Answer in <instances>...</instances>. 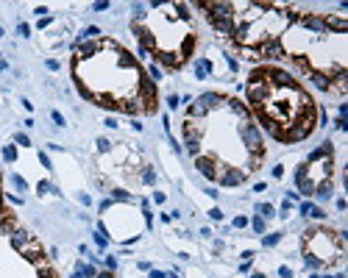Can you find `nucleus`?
<instances>
[{"mask_svg": "<svg viewBox=\"0 0 348 278\" xmlns=\"http://www.w3.org/2000/svg\"><path fill=\"white\" fill-rule=\"evenodd\" d=\"M53 123H56V125H64V120H62V114H59V111H53Z\"/></svg>", "mask_w": 348, "mask_h": 278, "instance_id": "obj_12", "label": "nucleus"}, {"mask_svg": "<svg viewBox=\"0 0 348 278\" xmlns=\"http://www.w3.org/2000/svg\"><path fill=\"white\" fill-rule=\"evenodd\" d=\"M31 242H34V236H31L28 231H22V228H14V231H11V245H14L17 250H25Z\"/></svg>", "mask_w": 348, "mask_h": 278, "instance_id": "obj_3", "label": "nucleus"}, {"mask_svg": "<svg viewBox=\"0 0 348 278\" xmlns=\"http://www.w3.org/2000/svg\"><path fill=\"white\" fill-rule=\"evenodd\" d=\"M254 231H256V234H262V231H265V220H262V217H256V220H254Z\"/></svg>", "mask_w": 348, "mask_h": 278, "instance_id": "obj_7", "label": "nucleus"}, {"mask_svg": "<svg viewBox=\"0 0 348 278\" xmlns=\"http://www.w3.org/2000/svg\"><path fill=\"white\" fill-rule=\"evenodd\" d=\"M323 25H326V28H332L334 34H346L348 22L343 20V17H332V14H326V17H323Z\"/></svg>", "mask_w": 348, "mask_h": 278, "instance_id": "obj_4", "label": "nucleus"}, {"mask_svg": "<svg viewBox=\"0 0 348 278\" xmlns=\"http://www.w3.org/2000/svg\"><path fill=\"white\" fill-rule=\"evenodd\" d=\"M100 34V28H86L84 34H81V39H92V36H98Z\"/></svg>", "mask_w": 348, "mask_h": 278, "instance_id": "obj_6", "label": "nucleus"}, {"mask_svg": "<svg viewBox=\"0 0 348 278\" xmlns=\"http://www.w3.org/2000/svg\"><path fill=\"white\" fill-rule=\"evenodd\" d=\"M114 198H117V201H128V192H123V189H114Z\"/></svg>", "mask_w": 348, "mask_h": 278, "instance_id": "obj_9", "label": "nucleus"}, {"mask_svg": "<svg viewBox=\"0 0 348 278\" xmlns=\"http://www.w3.org/2000/svg\"><path fill=\"white\" fill-rule=\"evenodd\" d=\"M217 181H220L223 187H240L242 181H245V173L237 170V167H223L220 173H217Z\"/></svg>", "mask_w": 348, "mask_h": 278, "instance_id": "obj_1", "label": "nucleus"}, {"mask_svg": "<svg viewBox=\"0 0 348 278\" xmlns=\"http://www.w3.org/2000/svg\"><path fill=\"white\" fill-rule=\"evenodd\" d=\"M3 156H6L8 161H11V159H14V147H6V150H3Z\"/></svg>", "mask_w": 348, "mask_h": 278, "instance_id": "obj_10", "label": "nucleus"}, {"mask_svg": "<svg viewBox=\"0 0 348 278\" xmlns=\"http://www.w3.org/2000/svg\"><path fill=\"white\" fill-rule=\"evenodd\" d=\"M195 164H198V170H201V175H206V178H212V181H217V173H220V167L214 164L212 159H206V156H195Z\"/></svg>", "mask_w": 348, "mask_h": 278, "instance_id": "obj_2", "label": "nucleus"}, {"mask_svg": "<svg viewBox=\"0 0 348 278\" xmlns=\"http://www.w3.org/2000/svg\"><path fill=\"white\" fill-rule=\"evenodd\" d=\"M195 72H198V78H206V72H212V64L206 62V59H201V62L195 64Z\"/></svg>", "mask_w": 348, "mask_h": 278, "instance_id": "obj_5", "label": "nucleus"}, {"mask_svg": "<svg viewBox=\"0 0 348 278\" xmlns=\"http://www.w3.org/2000/svg\"><path fill=\"white\" fill-rule=\"evenodd\" d=\"M0 208H3V198H0Z\"/></svg>", "mask_w": 348, "mask_h": 278, "instance_id": "obj_13", "label": "nucleus"}, {"mask_svg": "<svg viewBox=\"0 0 348 278\" xmlns=\"http://www.w3.org/2000/svg\"><path fill=\"white\" fill-rule=\"evenodd\" d=\"M0 36H3V31H0Z\"/></svg>", "mask_w": 348, "mask_h": 278, "instance_id": "obj_14", "label": "nucleus"}, {"mask_svg": "<svg viewBox=\"0 0 348 278\" xmlns=\"http://www.w3.org/2000/svg\"><path fill=\"white\" fill-rule=\"evenodd\" d=\"M234 225H237V228H242V225H248V220H245V217H237Z\"/></svg>", "mask_w": 348, "mask_h": 278, "instance_id": "obj_11", "label": "nucleus"}, {"mask_svg": "<svg viewBox=\"0 0 348 278\" xmlns=\"http://www.w3.org/2000/svg\"><path fill=\"white\" fill-rule=\"evenodd\" d=\"M259 211H262V217H273V206H268V203H265V206L259 208Z\"/></svg>", "mask_w": 348, "mask_h": 278, "instance_id": "obj_8", "label": "nucleus"}]
</instances>
